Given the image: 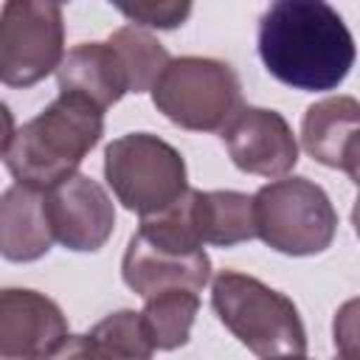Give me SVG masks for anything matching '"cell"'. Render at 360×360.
<instances>
[{"label":"cell","mask_w":360,"mask_h":360,"mask_svg":"<svg viewBox=\"0 0 360 360\" xmlns=\"http://www.w3.org/2000/svg\"><path fill=\"white\" fill-rule=\"evenodd\" d=\"M259 56L287 87L335 90L354 65V39L329 3L278 0L259 20Z\"/></svg>","instance_id":"cell-1"},{"label":"cell","mask_w":360,"mask_h":360,"mask_svg":"<svg viewBox=\"0 0 360 360\" xmlns=\"http://www.w3.org/2000/svg\"><path fill=\"white\" fill-rule=\"evenodd\" d=\"M104 135V112L90 101L59 93L37 118L22 124L6 152V169L20 186L39 191L76 174Z\"/></svg>","instance_id":"cell-2"},{"label":"cell","mask_w":360,"mask_h":360,"mask_svg":"<svg viewBox=\"0 0 360 360\" xmlns=\"http://www.w3.org/2000/svg\"><path fill=\"white\" fill-rule=\"evenodd\" d=\"M211 307L233 338L262 360L304 357L307 329L298 307L264 281L222 270L211 281Z\"/></svg>","instance_id":"cell-3"},{"label":"cell","mask_w":360,"mask_h":360,"mask_svg":"<svg viewBox=\"0 0 360 360\" xmlns=\"http://www.w3.org/2000/svg\"><path fill=\"white\" fill-rule=\"evenodd\" d=\"M256 236L284 256L323 253L338 233L329 194L309 177H281L253 194Z\"/></svg>","instance_id":"cell-4"},{"label":"cell","mask_w":360,"mask_h":360,"mask_svg":"<svg viewBox=\"0 0 360 360\" xmlns=\"http://www.w3.org/2000/svg\"><path fill=\"white\" fill-rule=\"evenodd\" d=\"M149 93L158 112L191 132H217L242 107L236 70L208 56L169 59Z\"/></svg>","instance_id":"cell-5"},{"label":"cell","mask_w":360,"mask_h":360,"mask_svg":"<svg viewBox=\"0 0 360 360\" xmlns=\"http://www.w3.org/2000/svg\"><path fill=\"white\" fill-rule=\"evenodd\" d=\"M104 177L127 211L152 217L188 191L183 155L152 132H129L107 143Z\"/></svg>","instance_id":"cell-6"},{"label":"cell","mask_w":360,"mask_h":360,"mask_svg":"<svg viewBox=\"0 0 360 360\" xmlns=\"http://www.w3.org/2000/svg\"><path fill=\"white\" fill-rule=\"evenodd\" d=\"M65 56V17L56 3L8 0L0 11V82L31 87Z\"/></svg>","instance_id":"cell-7"},{"label":"cell","mask_w":360,"mask_h":360,"mask_svg":"<svg viewBox=\"0 0 360 360\" xmlns=\"http://www.w3.org/2000/svg\"><path fill=\"white\" fill-rule=\"evenodd\" d=\"M53 242L76 253L104 248L115 228V208L104 186L87 174H70L45 191Z\"/></svg>","instance_id":"cell-8"},{"label":"cell","mask_w":360,"mask_h":360,"mask_svg":"<svg viewBox=\"0 0 360 360\" xmlns=\"http://www.w3.org/2000/svg\"><path fill=\"white\" fill-rule=\"evenodd\" d=\"M236 169L259 177H284L298 163V143L281 112L267 107H239L219 129Z\"/></svg>","instance_id":"cell-9"},{"label":"cell","mask_w":360,"mask_h":360,"mask_svg":"<svg viewBox=\"0 0 360 360\" xmlns=\"http://www.w3.org/2000/svg\"><path fill=\"white\" fill-rule=\"evenodd\" d=\"M68 321L53 298L25 287L0 290V360H51Z\"/></svg>","instance_id":"cell-10"},{"label":"cell","mask_w":360,"mask_h":360,"mask_svg":"<svg viewBox=\"0 0 360 360\" xmlns=\"http://www.w3.org/2000/svg\"><path fill=\"white\" fill-rule=\"evenodd\" d=\"M304 149L323 166L360 177V104L352 96H329L307 107L301 121Z\"/></svg>","instance_id":"cell-11"},{"label":"cell","mask_w":360,"mask_h":360,"mask_svg":"<svg viewBox=\"0 0 360 360\" xmlns=\"http://www.w3.org/2000/svg\"><path fill=\"white\" fill-rule=\"evenodd\" d=\"M121 278L143 301L166 290L200 292L211 278V259L205 250L200 253L160 250L149 245L143 236L132 233L121 259Z\"/></svg>","instance_id":"cell-12"},{"label":"cell","mask_w":360,"mask_h":360,"mask_svg":"<svg viewBox=\"0 0 360 360\" xmlns=\"http://www.w3.org/2000/svg\"><path fill=\"white\" fill-rule=\"evenodd\" d=\"M59 93L79 96L96 110H107L129 93L118 53L107 42H82L70 48L56 68Z\"/></svg>","instance_id":"cell-13"},{"label":"cell","mask_w":360,"mask_h":360,"mask_svg":"<svg viewBox=\"0 0 360 360\" xmlns=\"http://www.w3.org/2000/svg\"><path fill=\"white\" fill-rule=\"evenodd\" d=\"M53 245L45 191L14 183L0 194V256L8 262H37Z\"/></svg>","instance_id":"cell-14"},{"label":"cell","mask_w":360,"mask_h":360,"mask_svg":"<svg viewBox=\"0 0 360 360\" xmlns=\"http://www.w3.org/2000/svg\"><path fill=\"white\" fill-rule=\"evenodd\" d=\"M188 211L202 245L233 248L256 236L250 194L188 188Z\"/></svg>","instance_id":"cell-15"},{"label":"cell","mask_w":360,"mask_h":360,"mask_svg":"<svg viewBox=\"0 0 360 360\" xmlns=\"http://www.w3.org/2000/svg\"><path fill=\"white\" fill-rule=\"evenodd\" d=\"M200 312V295L188 290H166L146 298L141 312L143 329L158 352H172L188 343L191 323Z\"/></svg>","instance_id":"cell-16"},{"label":"cell","mask_w":360,"mask_h":360,"mask_svg":"<svg viewBox=\"0 0 360 360\" xmlns=\"http://www.w3.org/2000/svg\"><path fill=\"white\" fill-rule=\"evenodd\" d=\"M107 45L118 53L124 73H127V87L129 93H146L155 87L158 76L169 65V51L152 37L146 28L138 25H124L110 34Z\"/></svg>","instance_id":"cell-17"},{"label":"cell","mask_w":360,"mask_h":360,"mask_svg":"<svg viewBox=\"0 0 360 360\" xmlns=\"http://www.w3.org/2000/svg\"><path fill=\"white\" fill-rule=\"evenodd\" d=\"M87 338L110 357V360H152L155 346L143 329L141 312L135 309H118L98 321Z\"/></svg>","instance_id":"cell-18"},{"label":"cell","mask_w":360,"mask_h":360,"mask_svg":"<svg viewBox=\"0 0 360 360\" xmlns=\"http://www.w3.org/2000/svg\"><path fill=\"white\" fill-rule=\"evenodd\" d=\"M121 14L138 28H177L191 14V3H138L121 6Z\"/></svg>","instance_id":"cell-19"},{"label":"cell","mask_w":360,"mask_h":360,"mask_svg":"<svg viewBox=\"0 0 360 360\" xmlns=\"http://www.w3.org/2000/svg\"><path fill=\"white\" fill-rule=\"evenodd\" d=\"M357 304L349 301L335 318V346L343 360H357Z\"/></svg>","instance_id":"cell-20"},{"label":"cell","mask_w":360,"mask_h":360,"mask_svg":"<svg viewBox=\"0 0 360 360\" xmlns=\"http://www.w3.org/2000/svg\"><path fill=\"white\" fill-rule=\"evenodd\" d=\"M51 360H110L87 335H68Z\"/></svg>","instance_id":"cell-21"},{"label":"cell","mask_w":360,"mask_h":360,"mask_svg":"<svg viewBox=\"0 0 360 360\" xmlns=\"http://www.w3.org/2000/svg\"><path fill=\"white\" fill-rule=\"evenodd\" d=\"M14 132H17V129H14V115H11V110L0 101V158H6Z\"/></svg>","instance_id":"cell-22"},{"label":"cell","mask_w":360,"mask_h":360,"mask_svg":"<svg viewBox=\"0 0 360 360\" xmlns=\"http://www.w3.org/2000/svg\"><path fill=\"white\" fill-rule=\"evenodd\" d=\"M278 360H307V357H278Z\"/></svg>","instance_id":"cell-23"},{"label":"cell","mask_w":360,"mask_h":360,"mask_svg":"<svg viewBox=\"0 0 360 360\" xmlns=\"http://www.w3.org/2000/svg\"><path fill=\"white\" fill-rule=\"evenodd\" d=\"M335 360H343V357H335Z\"/></svg>","instance_id":"cell-24"}]
</instances>
